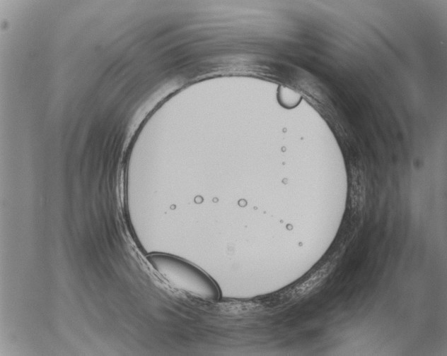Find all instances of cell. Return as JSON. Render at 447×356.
<instances>
[{
    "label": "cell",
    "mask_w": 447,
    "mask_h": 356,
    "mask_svg": "<svg viewBox=\"0 0 447 356\" xmlns=\"http://www.w3.org/2000/svg\"><path fill=\"white\" fill-rule=\"evenodd\" d=\"M151 267L173 287L195 297L211 302L219 299L215 282L202 270L178 257L153 254L147 256Z\"/></svg>",
    "instance_id": "1"
}]
</instances>
